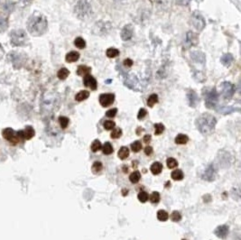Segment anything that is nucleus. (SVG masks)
Masks as SVG:
<instances>
[{"instance_id":"1","label":"nucleus","mask_w":241,"mask_h":240,"mask_svg":"<svg viewBox=\"0 0 241 240\" xmlns=\"http://www.w3.org/2000/svg\"><path fill=\"white\" fill-rule=\"evenodd\" d=\"M47 28V21L42 14H34L28 22V30L31 35L38 36L43 35Z\"/></svg>"},{"instance_id":"2","label":"nucleus","mask_w":241,"mask_h":240,"mask_svg":"<svg viewBox=\"0 0 241 240\" xmlns=\"http://www.w3.org/2000/svg\"><path fill=\"white\" fill-rule=\"evenodd\" d=\"M216 122L217 121L213 116L210 114H203L197 120V126L202 134H210L213 131Z\"/></svg>"},{"instance_id":"3","label":"nucleus","mask_w":241,"mask_h":240,"mask_svg":"<svg viewBox=\"0 0 241 240\" xmlns=\"http://www.w3.org/2000/svg\"><path fill=\"white\" fill-rule=\"evenodd\" d=\"M25 39H26V35H25L24 31L19 30V31L13 32L12 36H11L13 44H15V45H22V43L25 41Z\"/></svg>"},{"instance_id":"4","label":"nucleus","mask_w":241,"mask_h":240,"mask_svg":"<svg viewBox=\"0 0 241 240\" xmlns=\"http://www.w3.org/2000/svg\"><path fill=\"white\" fill-rule=\"evenodd\" d=\"M114 100H115V96L110 93L102 94L99 96V103L104 108H107V107H109L110 105H112Z\"/></svg>"},{"instance_id":"5","label":"nucleus","mask_w":241,"mask_h":240,"mask_svg":"<svg viewBox=\"0 0 241 240\" xmlns=\"http://www.w3.org/2000/svg\"><path fill=\"white\" fill-rule=\"evenodd\" d=\"M83 82H84V85L86 86V87L89 88V89H92V90H95V89H97L96 79H95L93 76L89 75V74H88V75L85 76L84 80H83Z\"/></svg>"},{"instance_id":"6","label":"nucleus","mask_w":241,"mask_h":240,"mask_svg":"<svg viewBox=\"0 0 241 240\" xmlns=\"http://www.w3.org/2000/svg\"><path fill=\"white\" fill-rule=\"evenodd\" d=\"M214 234L219 238H225L228 234H229V227L227 225H221L218 226L215 230H214Z\"/></svg>"},{"instance_id":"7","label":"nucleus","mask_w":241,"mask_h":240,"mask_svg":"<svg viewBox=\"0 0 241 240\" xmlns=\"http://www.w3.org/2000/svg\"><path fill=\"white\" fill-rule=\"evenodd\" d=\"M215 174H216L215 169H214L212 164H210L208 168L206 169V171H205L204 173H203L202 178L206 180L211 181V180H213L215 179Z\"/></svg>"},{"instance_id":"8","label":"nucleus","mask_w":241,"mask_h":240,"mask_svg":"<svg viewBox=\"0 0 241 240\" xmlns=\"http://www.w3.org/2000/svg\"><path fill=\"white\" fill-rule=\"evenodd\" d=\"M132 34L133 31L131 26L130 25H127V26L124 27V29H123V31L121 33V37H122V39L124 41H127V40H129L132 37Z\"/></svg>"},{"instance_id":"9","label":"nucleus","mask_w":241,"mask_h":240,"mask_svg":"<svg viewBox=\"0 0 241 240\" xmlns=\"http://www.w3.org/2000/svg\"><path fill=\"white\" fill-rule=\"evenodd\" d=\"M2 134H3V136H4L5 139L8 140V141H10V142L12 141L13 139L15 137V135H16L12 128H6V129H4Z\"/></svg>"},{"instance_id":"10","label":"nucleus","mask_w":241,"mask_h":240,"mask_svg":"<svg viewBox=\"0 0 241 240\" xmlns=\"http://www.w3.org/2000/svg\"><path fill=\"white\" fill-rule=\"evenodd\" d=\"M22 132H23V137L25 140H29V139L33 138L35 136V134L34 128L32 126H27Z\"/></svg>"},{"instance_id":"11","label":"nucleus","mask_w":241,"mask_h":240,"mask_svg":"<svg viewBox=\"0 0 241 240\" xmlns=\"http://www.w3.org/2000/svg\"><path fill=\"white\" fill-rule=\"evenodd\" d=\"M150 169H151V172H152L153 174L158 175L163 171V164L161 163H159V162H156V163H154L151 165V168Z\"/></svg>"},{"instance_id":"12","label":"nucleus","mask_w":241,"mask_h":240,"mask_svg":"<svg viewBox=\"0 0 241 240\" xmlns=\"http://www.w3.org/2000/svg\"><path fill=\"white\" fill-rule=\"evenodd\" d=\"M80 58V53L78 52H71L66 55V60L68 62H74L77 61Z\"/></svg>"},{"instance_id":"13","label":"nucleus","mask_w":241,"mask_h":240,"mask_svg":"<svg viewBox=\"0 0 241 240\" xmlns=\"http://www.w3.org/2000/svg\"><path fill=\"white\" fill-rule=\"evenodd\" d=\"M118 157L120 158L121 160L127 159L129 156V150H128V148L126 147V146H122L119 149V151H118Z\"/></svg>"},{"instance_id":"14","label":"nucleus","mask_w":241,"mask_h":240,"mask_svg":"<svg viewBox=\"0 0 241 240\" xmlns=\"http://www.w3.org/2000/svg\"><path fill=\"white\" fill-rule=\"evenodd\" d=\"M171 176H172V180H181L183 179V176H184V175H183V172H182V171L179 170V169H176V170H174V171L172 172Z\"/></svg>"},{"instance_id":"15","label":"nucleus","mask_w":241,"mask_h":240,"mask_svg":"<svg viewBox=\"0 0 241 240\" xmlns=\"http://www.w3.org/2000/svg\"><path fill=\"white\" fill-rule=\"evenodd\" d=\"M189 141V137L186 134H180L175 137V143L177 144H185Z\"/></svg>"},{"instance_id":"16","label":"nucleus","mask_w":241,"mask_h":240,"mask_svg":"<svg viewBox=\"0 0 241 240\" xmlns=\"http://www.w3.org/2000/svg\"><path fill=\"white\" fill-rule=\"evenodd\" d=\"M89 97V91H87V90H81V91H80V92L76 95L75 99H76L77 101H82V100L87 99Z\"/></svg>"},{"instance_id":"17","label":"nucleus","mask_w":241,"mask_h":240,"mask_svg":"<svg viewBox=\"0 0 241 240\" xmlns=\"http://www.w3.org/2000/svg\"><path fill=\"white\" fill-rule=\"evenodd\" d=\"M102 153L104 155H111L113 153V146H112V144L109 143V142L105 143L104 145H103V147H102Z\"/></svg>"},{"instance_id":"18","label":"nucleus","mask_w":241,"mask_h":240,"mask_svg":"<svg viewBox=\"0 0 241 240\" xmlns=\"http://www.w3.org/2000/svg\"><path fill=\"white\" fill-rule=\"evenodd\" d=\"M90 72V68L88 67V66H85V65H81L78 68L77 70V73L78 75L80 76H86L89 74V72Z\"/></svg>"},{"instance_id":"19","label":"nucleus","mask_w":241,"mask_h":240,"mask_svg":"<svg viewBox=\"0 0 241 240\" xmlns=\"http://www.w3.org/2000/svg\"><path fill=\"white\" fill-rule=\"evenodd\" d=\"M140 178H141V174L138 171H135L129 176V180L132 183H137L140 180Z\"/></svg>"},{"instance_id":"20","label":"nucleus","mask_w":241,"mask_h":240,"mask_svg":"<svg viewBox=\"0 0 241 240\" xmlns=\"http://www.w3.org/2000/svg\"><path fill=\"white\" fill-rule=\"evenodd\" d=\"M91 170H92V172L95 173V174H98L102 170H103V165L100 162H95L91 167Z\"/></svg>"},{"instance_id":"21","label":"nucleus","mask_w":241,"mask_h":240,"mask_svg":"<svg viewBox=\"0 0 241 240\" xmlns=\"http://www.w3.org/2000/svg\"><path fill=\"white\" fill-rule=\"evenodd\" d=\"M157 102H158V96H157L156 94H152L147 99V105L150 108L154 107L155 104H156Z\"/></svg>"},{"instance_id":"22","label":"nucleus","mask_w":241,"mask_h":240,"mask_svg":"<svg viewBox=\"0 0 241 240\" xmlns=\"http://www.w3.org/2000/svg\"><path fill=\"white\" fill-rule=\"evenodd\" d=\"M169 215L168 213L164 210V209H161L157 212V218L160 220V221H166L168 219Z\"/></svg>"},{"instance_id":"23","label":"nucleus","mask_w":241,"mask_h":240,"mask_svg":"<svg viewBox=\"0 0 241 240\" xmlns=\"http://www.w3.org/2000/svg\"><path fill=\"white\" fill-rule=\"evenodd\" d=\"M69 74H70V72H69L67 69L62 68V69H60V71L58 72L57 76H58V78H59L60 80H65V79L69 76Z\"/></svg>"},{"instance_id":"24","label":"nucleus","mask_w":241,"mask_h":240,"mask_svg":"<svg viewBox=\"0 0 241 240\" xmlns=\"http://www.w3.org/2000/svg\"><path fill=\"white\" fill-rule=\"evenodd\" d=\"M166 164H167V167L169 169H173L176 168L178 166V162L177 160H175L174 158H168L167 161H166Z\"/></svg>"},{"instance_id":"25","label":"nucleus","mask_w":241,"mask_h":240,"mask_svg":"<svg viewBox=\"0 0 241 240\" xmlns=\"http://www.w3.org/2000/svg\"><path fill=\"white\" fill-rule=\"evenodd\" d=\"M149 198H150V201L152 203H154V204H156V203H158L160 201V194H159V192H152V194L149 196Z\"/></svg>"},{"instance_id":"26","label":"nucleus","mask_w":241,"mask_h":240,"mask_svg":"<svg viewBox=\"0 0 241 240\" xmlns=\"http://www.w3.org/2000/svg\"><path fill=\"white\" fill-rule=\"evenodd\" d=\"M91 150H92V152H94V153H96L98 151H99L100 149H101V147H102V145H101V143H100V141L99 140H94L93 141V143L91 144Z\"/></svg>"},{"instance_id":"27","label":"nucleus","mask_w":241,"mask_h":240,"mask_svg":"<svg viewBox=\"0 0 241 240\" xmlns=\"http://www.w3.org/2000/svg\"><path fill=\"white\" fill-rule=\"evenodd\" d=\"M74 44H75L76 47H78L79 49H83L85 46H86L85 41L82 38H81V37H78V38L74 41Z\"/></svg>"},{"instance_id":"28","label":"nucleus","mask_w":241,"mask_h":240,"mask_svg":"<svg viewBox=\"0 0 241 240\" xmlns=\"http://www.w3.org/2000/svg\"><path fill=\"white\" fill-rule=\"evenodd\" d=\"M118 54H119L118 50H117V49L115 48H109L108 49V51H107V56L109 57V58H115V57H117Z\"/></svg>"},{"instance_id":"29","label":"nucleus","mask_w":241,"mask_h":240,"mask_svg":"<svg viewBox=\"0 0 241 240\" xmlns=\"http://www.w3.org/2000/svg\"><path fill=\"white\" fill-rule=\"evenodd\" d=\"M142 149V144L140 141H135L133 144H131V150L135 153H138Z\"/></svg>"},{"instance_id":"30","label":"nucleus","mask_w":241,"mask_h":240,"mask_svg":"<svg viewBox=\"0 0 241 240\" xmlns=\"http://www.w3.org/2000/svg\"><path fill=\"white\" fill-rule=\"evenodd\" d=\"M137 198H138V200L141 201V202H143V203H145L147 201V200L149 199V195H148V193L145 192H141L140 193H138V195H137Z\"/></svg>"},{"instance_id":"31","label":"nucleus","mask_w":241,"mask_h":240,"mask_svg":"<svg viewBox=\"0 0 241 240\" xmlns=\"http://www.w3.org/2000/svg\"><path fill=\"white\" fill-rule=\"evenodd\" d=\"M121 135H122V130L120 128H115L110 134L111 138H113V139H118V138L120 137Z\"/></svg>"},{"instance_id":"32","label":"nucleus","mask_w":241,"mask_h":240,"mask_svg":"<svg viewBox=\"0 0 241 240\" xmlns=\"http://www.w3.org/2000/svg\"><path fill=\"white\" fill-rule=\"evenodd\" d=\"M171 219L174 222H178L181 219V213L179 211H173L172 214H171Z\"/></svg>"},{"instance_id":"33","label":"nucleus","mask_w":241,"mask_h":240,"mask_svg":"<svg viewBox=\"0 0 241 240\" xmlns=\"http://www.w3.org/2000/svg\"><path fill=\"white\" fill-rule=\"evenodd\" d=\"M59 123H60L61 128H66L69 125V118L66 117H60L59 118Z\"/></svg>"},{"instance_id":"34","label":"nucleus","mask_w":241,"mask_h":240,"mask_svg":"<svg viewBox=\"0 0 241 240\" xmlns=\"http://www.w3.org/2000/svg\"><path fill=\"white\" fill-rule=\"evenodd\" d=\"M155 129H156V134H161L164 131V126L161 123H158L155 125Z\"/></svg>"},{"instance_id":"35","label":"nucleus","mask_w":241,"mask_h":240,"mask_svg":"<svg viewBox=\"0 0 241 240\" xmlns=\"http://www.w3.org/2000/svg\"><path fill=\"white\" fill-rule=\"evenodd\" d=\"M115 126H116V124H115L114 121L108 120V121H105V122H104V127H105V129H107V130L113 129V128L115 127Z\"/></svg>"},{"instance_id":"36","label":"nucleus","mask_w":241,"mask_h":240,"mask_svg":"<svg viewBox=\"0 0 241 240\" xmlns=\"http://www.w3.org/2000/svg\"><path fill=\"white\" fill-rule=\"evenodd\" d=\"M117 113H118V109L117 108H111V109H109V110H108L106 112V116L108 118H114L117 115Z\"/></svg>"},{"instance_id":"37","label":"nucleus","mask_w":241,"mask_h":240,"mask_svg":"<svg viewBox=\"0 0 241 240\" xmlns=\"http://www.w3.org/2000/svg\"><path fill=\"white\" fill-rule=\"evenodd\" d=\"M146 115H147L146 110H145V108H141V109L139 110V112H138V116H137V118H138V119H143Z\"/></svg>"},{"instance_id":"38","label":"nucleus","mask_w":241,"mask_h":240,"mask_svg":"<svg viewBox=\"0 0 241 240\" xmlns=\"http://www.w3.org/2000/svg\"><path fill=\"white\" fill-rule=\"evenodd\" d=\"M145 154L146 155H151L153 154V147L152 146H146L145 148Z\"/></svg>"},{"instance_id":"39","label":"nucleus","mask_w":241,"mask_h":240,"mask_svg":"<svg viewBox=\"0 0 241 240\" xmlns=\"http://www.w3.org/2000/svg\"><path fill=\"white\" fill-rule=\"evenodd\" d=\"M124 65H125V66H127V67H131L133 65L132 60H130V59H126V60H124Z\"/></svg>"},{"instance_id":"40","label":"nucleus","mask_w":241,"mask_h":240,"mask_svg":"<svg viewBox=\"0 0 241 240\" xmlns=\"http://www.w3.org/2000/svg\"><path fill=\"white\" fill-rule=\"evenodd\" d=\"M150 141H151V135L150 134H145V136H144V142H145V144H149Z\"/></svg>"},{"instance_id":"41","label":"nucleus","mask_w":241,"mask_h":240,"mask_svg":"<svg viewBox=\"0 0 241 240\" xmlns=\"http://www.w3.org/2000/svg\"><path fill=\"white\" fill-rule=\"evenodd\" d=\"M182 240H187V239H182Z\"/></svg>"}]
</instances>
